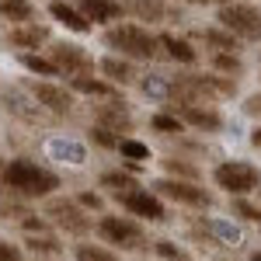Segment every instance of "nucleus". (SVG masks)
Wrapping results in <instances>:
<instances>
[{"label": "nucleus", "mask_w": 261, "mask_h": 261, "mask_svg": "<svg viewBox=\"0 0 261 261\" xmlns=\"http://www.w3.org/2000/svg\"><path fill=\"white\" fill-rule=\"evenodd\" d=\"M24 244H28V251L35 254V258H60L63 254V244H60V237L56 233H28L24 237Z\"/></svg>", "instance_id": "nucleus-24"}, {"label": "nucleus", "mask_w": 261, "mask_h": 261, "mask_svg": "<svg viewBox=\"0 0 261 261\" xmlns=\"http://www.w3.org/2000/svg\"><path fill=\"white\" fill-rule=\"evenodd\" d=\"M251 143H254V146H261V125H254V129H251Z\"/></svg>", "instance_id": "nucleus-36"}, {"label": "nucleus", "mask_w": 261, "mask_h": 261, "mask_svg": "<svg viewBox=\"0 0 261 261\" xmlns=\"http://www.w3.org/2000/svg\"><path fill=\"white\" fill-rule=\"evenodd\" d=\"M164 178H178V181H199L202 171L195 167V164H188V157H164Z\"/></svg>", "instance_id": "nucleus-26"}, {"label": "nucleus", "mask_w": 261, "mask_h": 261, "mask_svg": "<svg viewBox=\"0 0 261 261\" xmlns=\"http://www.w3.org/2000/svg\"><path fill=\"white\" fill-rule=\"evenodd\" d=\"M174 115H178L188 129L205 133V136H213V133L223 129V112L216 105H181V108H174Z\"/></svg>", "instance_id": "nucleus-12"}, {"label": "nucleus", "mask_w": 261, "mask_h": 261, "mask_svg": "<svg viewBox=\"0 0 261 261\" xmlns=\"http://www.w3.org/2000/svg\"><path fill=\"white\" fill-rule=\"evenodd\" d=\"M87 140L94 143L98 150H115V153H119V143L125 140V136H119V133H112V129H105V125L94 122V125L87 129Z\"/></svg>", "instance_id": "nucleus-29"}, {"label": "nucleus", "mask_w": 261, "mask_h": 261, "mask_svg": "<svg viewBox=\"0 0 261 261\" xmlns=\"http://www.w3.org/2000/svg\"><path fill=\"white\" fill-rule=\"evenodd\" d=\"M45 42H53V32H49V24H39V21H32V24H14V28L4 32V45H7V49H18L21 56L32 53V49H39V45H45Z\"/></svg>", "instance_id": "nucleus-11"}, {"label": "nucleus", "mask_w": 261, "mask_h": 261, "mask_svg": "<svg viewBox=\"0 0 261 261\" xmlns=\"http://www.w3.org/2000/svg\"><path fill=\"white\" fill-rule=\"evenodd\" d=\"M213 185L223 188L230 199H247L258 195L261 188V167L251 161H223L213 167Z\"/></svg>", "instance_id": "nucleus-4"}, {"label": "nucleus", "mask_w": 261, "mask_h": 261, "mask_svg": "<svg viewBox=\"0 0 261 261\" xmlns=\"http://www.w3.org/2000/svg\"><path fill=\"white\" fill-rule=\"evenodd\" d=\"M119 153H122V164L129 167V171H136L143 161H150V146L140 140H133V136H125V140L119 143Z\"/></svg>", "instance_id": "nucleus-25"}, {"label": "nucleus", "mask_w": 261, "mask_h": 261, "mask_svg": "<svg viewBox=\"0 0 261 261\" xmlns=\"http://www.w3.org/2000/svg\"><path fill=\"white\" fill-rule=\"evenodd\" d=\"M244 112H247V115H254V119L261 115V91H258V94H251V98L244 101Z\"/></svg>", "instance_id": "nucleus-35"}, {"label": "nucleus", "mask_w": 261, "mask_h": 261, "mask_svg": "<svg viewBox=\"0 0 261 261\" xmlns=\"http://www.w3.org/2000/svg\"><path fill=\"white\" fill-rule=\"evenodd\" d=\"M150 125H153V133H161V136H181V129H185V122H181L174 112H157V115L150 119Z\"/></svg>", "instance_id": "nucleus-30"}, {"label": "nucleus", "mask_w": 261, "mask_h": 261, "mask_svg": "<svg viewBox=\"0 0 261 261\" xmlns=\"http://www.w3.org/2000/svg\"><path fill=\"white\" fill-rule=\"evenodd\" d=\"M258 60H261V53H258Z\"/></svg>", "instance_id": "nucleus-43"}, {"label": "nucleus", "mask_w": 261, "mask_h": 261, "mask_svg": "<svg viewBox=\"0 0 261 261\" xmlns=\"http://www.w3.org/2000/svg\"><path fill=\"white\" fill-rule=\"evenodd\" d=\"M185 4H205V0H185Z\"/></svg>", "instance_id": "nucleus-40"}, {"label": "nucleus", "mask_w": 261, "mask_h": 261, "mask_svg": "<svg viewBox=\"0 0 261 261\" xmlns=\"http://www.w3.org/2000/svg\"><path fill=\"white\" fill-rule=\"evenodd\" d=\"M247 261H261V247H258V251H251V258H247Z\"/></svg>", "instance_id": "nucleus-38"}, {"label": "nucleus", "mask_w": 261, "mask_h": 261, "mask_svg": "<svg viewBox=\"0 0 261 261\" xmlns=\"http://www.w3.org/2000/svg\"><path fill=\"white\" fill-rule=\"evenodd\" d=\"M125 14L146 21V24H161L171 18V7H167V0H125Z\"/></svg>", "instance_id": "nucleus-18"}, {"label": "nucleus", "mask_w": 261, "mask_h": 261, "mask_svg": "<svg viewBox=\"0 0 261 261\" xmlns=\"http://www.w3.org/2000/svg\"><path fill=\"white\" fill-rule=\"evenodd\" d=\"M230 213L244 223H261V205L251 199H230Z\"/></svg>", "instance_id": "nucleus-31"}, {"label": "nucleus", "mask_w": 261, "mask_h": 261, "mask_svg": "<svg viewBox=\"0 0 261 261\" xmlns=\"http://www.w3.org/2000/svg\"><path fill=\"white\" fill-rule=\"evenodd\" d=\"M73 94H87V98H119V87L115 84H108L105 77H70V84H66Z\"/></svg>", "instance_id": "nucleus-19"}, {"label": "nucleus", "mask_w": 261, "mask_h": 261, "mask_svg": "<svg viewBox=\"0 0 261 261\" xmlns=\"http://www.w3.org/2000/svg\"><path fill=\"white\" fill-rule=\"evenodd\" d=\"M0 174H4V161H0Z\"/></svg>", "instance_id": "nucleus-42"}, {"label": "nucleus", "mask_w": 261, "mask_h": 261, "mask_svg": "<svg viewBox=\"0 0 261 261\" xmlns=\"http://www.w3.org/2000/svg\"><path fill=\"white\" fill-rule=\"evenodd\" d=\"M45 220L49 226H60L66 237H77V241H87V233L94 230V216L91 213H84L77 199H63V195H53V199H45Z\"/></svg>", "instance_id": "nucleus-5"}, {"label": "nucleus", "mask_w": 261, "mask_h": 261, "mask_svg": "<svg viewBox=\"0 0 261 261\" xmlns=\"http://www.w3.org/2000/svg\"><path fill=\"white\" fill-rule=\"evenodd\" d=\"M254 202H258V205H261V188H258V199H254Z\"/></svg>", "instance_id": "nucleus-41"}, {"label": "nucleus", "mask_w": 261, "mask_h": 261, "mask_svg": "<svg viewBox=\"0 0 261 261\" xmlns=\"http://www.w3.org/2000/svg\"><path fill=\"white\" fill-rule=\"evenodd\" d=\"M209 66H213V73L230 77V81H241V77H244L241 53H209Z\"/></svg>", "instance_id": "nucleus-22"}, {"label": "nucleus", "mask_w": 261, "mask_h": 261, "mask_svg": "<svg viewBox=\"0 0 261 261\" xmlns=\"http://www.w3.org/2000/svg\"><path fill=\"white\" fill-rule=\"evenodd\" d=\"M21 66L28 73H39V77H63L60 70H56V63L49 60V56H39V53H24L21 56Z\"/></svg>", "instance_id": "nucleus-28"}, {"label": "nucleus", "mask_w": 261, "mask_h": 261, "mask_svg": "<svg viewBox=\"0 0 261 261\" xmlns=\"http://www.w3.org/2000/svg\"><path fill=\"white\" fill-rule=\"evenodd\" d=\"M98 185L108 192V195H115V199H122V195H129V192H136V188H140L136 178H133L129 171H105Z\"/></svg>", "instance_id": "nucleus-23"}, {"label": "nucleus", "mask_w": 261, "mask_h": 261, "mask_svg": "<svg viewBox=\"0 0 261 261\" xmlns=\"http://www.w3.org/2000/svg\"><path fill=\"white\" fill-rule=\"evenodd\" d=\"M98 73L108 84H115V87H129V84L140 81L136 63H133V60H122V56H115V53H108V56H101V60H98Z\"/></svg>", "instance_id": "nucleus-15"}, {"label": "nucleus", "mask_w": 261, "mask_h": 261, "mask_svg": "<svg viewBox=\"0 0 261 261\" xmlns=\"http://www.w3.org/2000/svg\"><path fill=\"white\" fill-rule=\"evenodd\" d=\"M94 122L105 125V129H112V133H133V112L125 108V101L119 98H105L94 105Z\"/></svg>", "instance_id": "nucleus-13"}, {"label": "nucleus", "mask_w": 261, "mask_h": 261, "mask_svg": "<svg viewBox=\"0 0 261 261\" xmlns=\"http://www.w3.org/2000/svg\"><path fill=\"white\" fill-rule=\"evenodd\" d=\"M119 205L140 223H164L167 220V205H164V199L153 192V188H136V192L122 195Z\"/></svg>", "instance_id": "nucleus-9"}, {"label": "nucleus", "mask_w": 261, "mask_h": 261, "mask_svg": "<svg viewBox=\"0 0 261 261\" xmlns=\"http://www.w3.org/2000/svg\"><path fill=\"white\" fill-rule=\"evenodd\" d=\"M153 192L161 199H171L178 205H188V209H213V192L202 188L199 181H178V178H161L153 181Z\"/></svg>", "instance_id": "nucleus-8"}, {"label": "nucleus", "mask_w": 261, "mask_h": 261, "mask_svg": "<svg viewBox=\"0 0 261 261\" xmlns=\"http://www.w3.org/2000/svg\"><path fill=\"white\" fill-rule=\"evenodd\" d=\"M94 233L101 244H108L112 251H122V254H140L153 244L140 220L119 216V213H101V220L94 223Z\"/></svg>", "instance_id": "nucleus-3"}, {"label": "nucleus", "mask_w": 261, "mask_h": 261, "mask_svg": "<svg viewBox=\"0 0 261 261\" xmlns=\"http://www.w3.org/2000/svg\"><path fill=\"white\" fill-rule=\"evenodd\" d=\"M153 251H157L164 261H174V258H181V254H185L174 241H153Z\"/></svg>", "instance_id": "nucleus-33"}, {"label": "nucleus", "mask_w": 261, "mask_h": 261, "mask_svg": "<svg viewBox=\"0 0 261 261\" xmlns=\"http://www.w3.org/2000/svg\"><path fill=\"white\" fill-rule=\"evenodd\" d=\"M101 42H105V49H112L115 56L133 60V63L153 60V56L161 53L157 35H153L146 24H133V21H119V24L105 28V32H101Z\"/></svg>", "instance_id": "nucleus-2"}, {"label": "nucleus", "mask_w": 261, "mask_h": 261, "mask_svg": "<svg viewBox=\"0 0 261 261\" xmlns=\"http://www.w3.org/2000/svg\"><path fill=\"white\" fill-rule=\"evenodd\" d=\"M49 18L60 21L63 28H70V32H77V35H87V32L94 28V24L84 18L73 4H66V0H53V4H49Z\"/></svg>", "instance_id": "nucleus-17"}, {"label": "nucleus", "mask_w": 261, "mask_h": 261, "mask_svg": "<svg viewBox=\"0 0 261 261\" xmlns=\"http://www.w3.org/2000/svg\"><path fill=\"white\" fill-rule=\"evenodd\" d=\"M195 39L205 42V49H213V53H241V39H233V35H230L226 28H220V24H213V28H199Z\"/></svg>", "instance_id": "nucleus-20"}, {"label": "nucleus", "mask_w": 261, "mask_h": 261, "mask_svg": "<svg viewBox=\"0 0 261 261\" xmlns=\"http://www.w3.org/2000/svg\"><path fill=\"white\" fill-rule=\"evenodd\" d=\"M0 18L11 21V28L14 24H32L39 18V7L32 0H0Z\"/></svg>", "instance_id": "nucleus-21"}, {"label": "nucleus", "mask_w": 261, "mask_h": 261, "mask_svg": "<svg viewBox=\"0 0 261 261\" xmlns=\"http://www.w3.org/2000/svg\"><path fill=\"white\" fill-rule=\"evenodd\" d=\"M4 188L14 195V199H53L56 188L63 181L56 171L42 167V164L28 161V157H14V161L4 164Z\"/></svg>", "instance_id": "nucleus-1"}, {"label": "nucleus", "mask_w": 261, "mask_h": 261, "mask_svg": "<svg viewBox=\"0 0 261 261\" xmlns=\"http://www.w3.org/2000/svg\"><path fill=\"white\" fill-rule=\"evenodd\" d=\"M32 98L39 101L42 108H49L53 115H70L73 112V91L63 87V84H53V81H32L28 84Z\"/></svg>", "instance_id": "nucleus-10"}, {"label": "nucleus", "mask_w": 261, "mask_h": 261, "mask_svg": "<svg viewBox=\"0 0 261 261\" xmlns=\"http://www.w3.org/2000/svg\"><path fill=\"white\" fill-rule=\"evenodd\" d=\"M205 4H216V7H226V4H233V0H205Z\"/></svg>", "instance_id": "nucleus-37"}, {"label": "nucleus", "mask_w": 261, "mask_h": 261, "mask_svg": "<svg viewBox=\"0 0 261 261\" xmlns=\"http://www.w3.org/2000/svg\"><path fill=\"white\" fill-rule=\"evenodd\" d=\"M77 11H81L91 24L112 28V24H119L122 14H125V0H77Z\"/></svg>", "instance_id": "nucleus-14"}, {"label": "nucleus", "mask_w": 261, "mask_h": 261, "mask_svg": "<svg viewBox=\"0 0 261 261\" xmlns=\"http://www.w3.org/2000/svg\"><path fill=\"white\" fill-rule=\"evenodd\" d=\"M174 261H192V258H188V254H181V258H174Z\"/></svg>", "instance_id": "nucleus-39"}, {"label": "nucleus", "mask_w": 261, "mask_h": 261, "mask_svg": "<svg viewBox=\"0 0 261 261\" xmlns=\"http://www.w3.org/2000/svg\"><path fill=\"white\" fill-rule=\"evenodd\" d=\"M39 261H45V258H39Z\"/></svg>", "instance_id": "nucleus-44"}, {"label": "nucleus", "mask_w": 261, "mask_h": 261, "mask_svg": "<svg viewBox=\"0 0 261 261\" xmlns=\"http://www.w3.org/2000/svg\"><path fill=\"white\" fill-rule=\"evenodd\" d=\"M216 21L220 28H226L233 39L241 42H261V7L254 4H244V0H233L216 11Z\"/></svg>", "instance_id": "nucleus-6"}, {"label": "nucleus", "mask_w": 261, "mask_h": 261, "mask_svg": "<svg viewBox=\"0 0 261 261\" xmlns=\"http://www.w3.org/2000/svg\"><path fill=\"white\" fill-rule=\"evenodd\" d=\"M73 199H77V205H81L84 213H91V216H94V213H105V195H101V192H77V195H73Z\"/></svg>", "instance_id": "nucleus-32"}, {"label": "nucleus", "mask_w": 261, "mask_h": 261, "mask_svg": "<svg viewBox=\"0 0 261 261\" xmlns=\"http://www.w3.org/2000/svg\"><path fill=\"white\" fill-rule=\"evenodd\" d=\"M73 258H77V261H119V254H115L108 244L81 241L77 247H73Z\"/></svg>", "instance_id": "nucleus-27"}, {"label": "nucleus", "mask_w": 261, "mask_h": 261, "mask_svg": "<svg viewBox=\"0 0 261 261\" xmlns=\"http://www.w3.org/2000/svg\"><path fill=\"white\" fill-rule=\"evenodd\" d=\"M49 60L56 63L63 77H91L98 70L94 56L77 42H49Z\"/></svg>", "instance_id": "nucleus-7"}, {"label": "nucleus", "mask_w": 261, "mask_h": 261, "mask_svg": "<svg viewBox=\"0 0 261 261\" xmlns=\"http://www.w3.org/2000/svg\"><path fill=\"white\" fill-rule=\"evenodd\" d=\"M0 261H24V251L11 241H0Z\"/></svg>", "instance_id": "nucleus-34"}, {"label": "nucleus", "mask_w": 261, "mask_h": 261, "mask_svg": "<svg viewBox=\"0 0 261 261\" xmlns=\"http://www.w3.org/2000/svg\"><path fill=\"white\" fill-rule=\"evenodd\" d=\"M157 42H161L164 53H167L174 63H181V66H195V63H199V49H195L188 39L174 35V32H164V35H157Z\"/></svg>", "instance_id": "nucleus-16"}]
</instances>
